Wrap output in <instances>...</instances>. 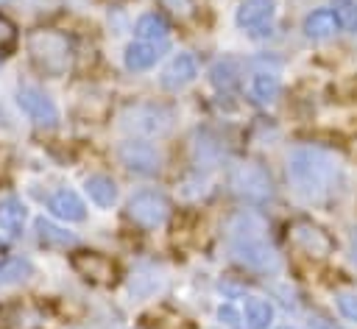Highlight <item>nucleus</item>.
<instances>
[{
    "label": "nucleus",
    "mask_w": 357,
    "mask_h": 329,
    "mask_svg": "<svg viewBox=\"0 0 357 329\" xmlns=\"http://www.w3.org/2000/svg\"><path fill=\"white\" fill-rule=\"evenodd\" d=\"M84 187H86L89 201L98 204V206H112V204L117 201V184H114L109 176H103V173L89 176V178L84 181Z\"/></svg>",
    "instance_id": "17"
},
{
    "label": "nucleus",
    "mask_w": 357,
    "mask_h": 329,
    "mask_svg": "<svg viewBox=\"0 0 357 329\" xmlns=\"http://www.w3.org/2000/svg\"><path fill=\"white\" fill-rule=\"evenodd\" d=\"M212 84L218 86V89H231L234 84H237V70H234V61H218L215 67H212Z\"/></svg>",
    "instance_id": "24"
},
{
    "label": "nucleus",
    "mask_w": 357,
    "mask_h": 329,
    "mask_svg": "<svg viewBox=\"0 0 357 329\" xmlns=\"http://www.w3.org/2000/svg\"><path fill=\"white\" fill-rule=\"evenodd\" d=\"M165 47H167V42H142V39H137L126 47L123 61L131 72H142V70H151L156 64V59L162 56Z\"/></svg>",
    "instance_id": "12"
},
{
    "label": "nucleus",
    "mask_w": 357,
    "mask_h": 329,
    "mask_svg": "<svg viewBox=\"0 0 357 329\" xmlns=\"http://www.w3.org/2000/svg\"><path fill=\"white\" fill-rule=\"evenodd\" d=\"M120 125L137 137H162L170 131L173 125V114L165 106H153V103H137L128 106L120 117Z\"/></svg>",
    "instance_id": "5"
},
{
    "label": "nucleus",
    "mask_w": 357,
    "mask_h": 329,
    "mask_svg": "<svg viewBox=\"0 0 357 329\" xmlns=\"http://www.w3.org/2000/svg\"><path fill=\"white\" fill-rule=\"evenodd\" d=\"M126 212H128V217H131L137 226H142V229H156V226H162V223L167 220V215H170V201H167V195L159 192V190H139V192H134V195L128 198Z\"/></svg>",
    "instance_id": "6"
},
{
    "label": "nucleus",
    "mask_w": 357,
    "mask_h": 329,
    "mask_svg": "<svg viewBox=\"0 0 357 329\" xmlns=\"http://www.w3.org/2000/svg\"><path fill=\"white\" fill-rule=\"evenodd\" d=\"M14 39H17V28L0 14V47H8Z\"/></svg>",
    "instance_id": "26"
},
{
    "label": "nucleus",
    "mask_w": 357,
    "mask_h": 329,
    "mask_svg": "<svg viewBox=\"0 0 357 329\" xmlns=\"http://www.w3.org/2000/svg\"><path fill=\"white\" fill-rule=\"evenodd\" d=\"M279 92H282V84H279V78L273 72H257L251 78V98L257 103L268 106V103H273L279 98Z\"/></svg>",
    "instance_id": "22"
},
{
    "label": "nucleus",
    "mask_w": 357,
    "mask_h": 329,
    "mask_svg": "<svg viewBox=\"0 0 357 329\" xmlns=\"http://www.w3.org/2000/svg\"><path fill=\"white\" fill-rule=\"evenodd\" d=\"M273 8H276V0H243L237 6L234 22L243 31H259L273 17Z\"/></svg>",
    "instance_id": "14"
},
{
    "label": "nucleus",
    "mask_w": 357,
    "mask_h": 329,
    "mask_svg": "<svg viewBox=\"0 0 357 329\" xmlns=\"http://www.w3.org/2000/svg\"><path fill=\"white\" fill-rule=\"evenodd\" d=\"M229 187L234 195H240L243 201H251V204H265L273 198V178L271 173L259 164V162H237L231 170H229Z\"/></svg>",
    "instance_id": "4"
},
{
    "label": "nucleus",
    "mask_w": 357,
    "mask_h": 329,
    "mask_svg": "<svg viewBox=\"0 0 357 329\" xmlns=\"http://www.w3.org/2000/svg\"><path fill=\"white\" fill-rule=\"evenodd\" d=\"M337 312L346 318V321H354L357 323V296L354 293H337Z\"/></svg>",
    "instance_id": "25"
},
{
    "label": "nucleus",
    "mask_w": 357,
    "mask_h": 329,
    "mask_svg": "<svg viewBox=\"0 0 357 329\" xmlns=\"http://www.w3.org/2000/svg\"><path fill=\"white\" fill-rule=\"evenodd\" d=\"M25 217H28V212H25V204H22L20 198L8 195V198L0 201V229H3V231L20 234L22 226H25Z\"/></svg>",
    "instance_id": "16"
},
{
    "label": "nucleus",
    "mask_w": 357,
    "mask_h": 329,
    "mask_svg": "<svg viewBox=\"0 0 357 329\" xmlns=\"http://www.w3.org/2000/svg\"><path fill=\"white\" fill-rule=\"evenodd\" d=\"M349 257H351V262L357 265V229L349 234Z\"/></svg>",
    "instance_id": "28"
},
{
    "label": "nucleus",
    "mask_w": 357,
    "mask_h": 329,
    "mask_svg": "<svg viewBox=\"0 0 357 329\" xmlns=\"http://www.w3.org/2000/svg\"><path fill=\"white\" fill-rule=\"evenodd\" d=\"M134 31H137V36H139L142 42H167V31H170V28H167L165 17L148 11V14H142V17L137 20Z\"/></svg>",
    "instance_id": "20"
},
{
    "label": "nucleus",
    "mask_w": 357,
    "mask_h": 329,
    "mask_svg": "<svg viewBox=\"0 0 357 329\" xmlns=\"http://www.w3.org/2000/svg\"><path fill=\"white\" fill-rule=\"evenodd\" d=\"M332 14L340 28L357 31V3L354 0H332Z\"/></svg>",
    "instance_id": "23"
},
{
    "label": "nucleus",
    "mask_w": 357,
    "mask_h": 329,
    "mask_svg": "<svg viewBox=\"0 0 357 329\" xmlns=\"http://www.w3.org/2000/svg\"><path fill=\"white\" fill-rule=\"evenodd\" d=\"M243 321H245L248 329H268L271 321H273V307L265 298H245Z\"/></svg>",
    "instance_id": "18"
},
{
    "label": "nucleus",
    "mask_w": 357,
    "mask_h": 329,
    "mask_svg": "<svg viewBox=\"0 0 357 329\" xmlns=\"http://www.w3.org/2000/svg\"><path fill=\"white\" fill-rule=\"evenodd\" d=\"M28 53L45 75H64L73 61V45L61 31L36 28L28 33Z\"/></svg>",
    "instance_id": "3"
},
{
    "label": "nucleus",
    "mask_w": 357,
    "mask_h": 329,
    "mask_svg": "<svg viewBox=\"0 0 357 329\" xmlns=\"http://www.w3.org/2000/svg\"><path fill=\"white\" fill-rule=\"evenodd\" d=\"M17 103H20V109L36 123V125H56L59 123V109H56V103L42 92V89H36V86H20L17 89Z\"/></svg>",
    "instance_id": "10"
},
{
    "label": "nucleus",
    "mask_w": 357,
    "mask_h": 329,
    "mask_svg": "<svg viewBox=\"0 0 357 329\" xmlns=\"http://www.w3.org/2000/svg\"><path fill=\"white\" fill-rule=\"evenodd\" d=\"M195 75H198V61H195V56H190V53H178V56L170 59V64L162 70L159 84H162L165 89L176 92V89H184L187 84H192Z\"/></svg>",
    "instance_id": "11"
},
{
    "label": "nucleus",
    "mask_w": 357,
    "mask_h": 329,
    "mask_svg": "<svg viewBox=\"0 0 357 329\" xmlns=\"http://www.w3.org/2000/svg\"><path fill=\"white\" fill-rule=\"evenodd\" d=\"M287 231H290L293 245H298L304 254H310V257H315V259L329 257V254H332V248H335L332 237H329L318 223H312V220L298 217V220H293V223H290V229H287Z\"/></svg>",
    "instance_id": "8"
},
{
    "label": "nucleus",
    "mask_w": 357,
    "mask_h": 329,
    "mask_svg": "<svg viewBox=\"0 0 357 329\" xmlns=\"http://www.w3.org/2000/svg\"><path fill=\"white\" fill-rule=\"evenodd\" d=\"M31 273H33V265H31V259H25V257H6V259H0V287L20 284V282H25Z\"/></svg>",
    "instance_id": "19"
},
{
    "label": "nucleus",
    "mask_w": 357,
    "mask_h": 329,
    "mask_svg": "<svg viewBox=\"0 0 357 329\" xmlns=\"http://www.w3.org/2000/svg\"><path fill=\"white\" fill-rule=\"evenodd\" d=\"M310 329H340V326H335V323L326 321V318H312V321H310Z\"/></svg>",
    "instance_id": "27"
},
{
    "label": "nucleus",
    "mask_w": 357,
    "mask_h": 329,
    "mask_svg": "<svg viewBox=\"0 0 357 329\" xmlns=\"http://www.w3.org/2000/svg\"><path fill=\"white\" fill-rule=\"evenodd\" d=\"M47 209L59 217V220H67V223H78L86 217V204L81 201L78 192L73 190H56L50 198H47Z\"/></svg>",
    "instance_id": "13"
},
{
    "label": "nucleus",
    "mask_w": 357,
    "mask_h": 329,
    "mask_svg": "<svg viewBox=\"0 0 357 329\" xmlns=\"http://www.w3.org/2000/svg\"><path fill=\"white\" fill-rule=\"evenodd\" d=\"M70 265H73V270H75L81 279H86L89 284L106 287V284H112V282L117 279V265H114L106 254H98V251H75V254L70 257Z\"/></svg>",
    "instance_id": "7"
},
{
    "label": "nucleus",
    "mask_w": 357,
    "mask_h": 329,
    "mask_svg": "<svg viewBox=\"0 0 357 329\" xmlns=\"http://www.w3.org/2000/svg\"><path fill=\"white\" fill-rule=\"evenodd\" d=\"M287 178L304 198H324L340 181V162L321 148H296L287 156Z\"/></svg>",
    "instance_id": "1"
},
{
    "label": "nucleus",
    "mask_w": 357,
    "mask_h": 329,
    "mask_svg": "<svg viewBox=\"0 0 357 329\" xmlns=\"http://www.w3.org/2000/svg\"><path fill=\"white\" fill-rule=\"evenodd\" d=\"M282 329H290V326H282Z\"/></svg>",
    "instance_id": "29"
},
{
    "label": "nucleus",
    "mask_w": 357,
    "mask_h": 329,
    "mask_svg": "<svg viewBox=\"0 0 357 329\" xmlns=\"http://www.w3.org/2000/svg\"><path fill=\"white\" fill-rule=\"evenodd\" d=\"M229 254H231L234 262H240L248 270H257V273H273V270H279V254L262 237V223L254 215H248V217L243 215L231 226Z\"/></svg>",
    "instance_id": "2"
},
{
    "label": "nucleus",
    "mask_w": 357,
    "mask_h": 329,
    "mask_svg": "<svg viewBox=\"0 0 357 329\" xmlns=\"http://www.w3.org/2000/svg\"><path fill=\"white\" fill-rule=\"evenodd\" d=\"M117 156H120V162L131 173H139V176H153L162 167V153L156 151V145H151L145 139H128V142H123L117 148Z\"/></svg>",
    "instance_id": "9"
},
{
    "label": "nucleus",
    "mask_w": 357,
    "mask_h": 329,
    "mask_svg": "<svg viewBox=\"0 0 357 329\" xmlns=\"http://www.w3.org/2000/svg\"><path fill=\"white\" fill-rule=\"evenodd\" d=\"M337 28L340 25H337L332 8H318V11L307 14V20H304V36L312 39V42H324V39L335 36Z\"/></svg>",
    "instance_id": "15"
},
{
    "label": "nucleus",
    "mask_w": 357,
    "mask_h": 329,
    "mask_svg": "<svg viewBox=\"0 0 357 329\" xmlns=\"http://www.w3.org/2000/svg\"><path fill=\"white\" fill-rule=\"evenodd\" d=\"M36 234L47 248H70V245H75V234H70L67 229H61V226H56V223H50L45 217H36Z\"/></svg>",
    "instance_id": "21"
},
{
    "label": "nucleus",
    "mask_w": 357,
    "mask_h": 329,
    "mask_svg": "<svg viewBox=\"0 0 357 329\" xmlns=\"http://www.w3.org/2000/svg\"><path fill=\"white\" fill-rule=\"evenodd\" d=\"M0 3H6V0H0Z\"/></svg>",
    "instance_id": "30"
}]
</instances>
